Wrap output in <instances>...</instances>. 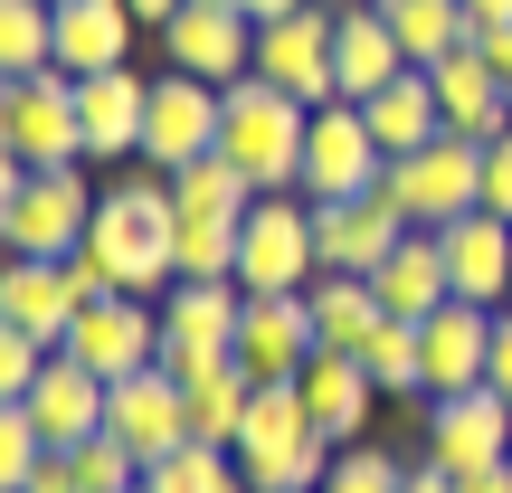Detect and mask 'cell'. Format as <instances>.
Masks as SVG:
<instances>
[{"mask_svg": "<svg viewBox=\"0 0 512 493\" xmlns=\"http://www.w3.org/2000/svg\"><path fill=\"white\" fill-rule=\"evenodd\" d=\"M38 493H86V484H76V475H57V465H48V484H38Z\"/></svg>", "mask_w": 512, "mask_h": 493, "instance_id": "c3c4849f", "label": "cell"}, {"mask_svg": "<svg viewBox=\"0 0 512 493\" xmlns=\"http://www.w3.org/2000/svg\"><path fill=\"white\" fill-rule=\"evenodd\" d=\"M418 351H427V399H456V389H484L494 370V304H437L418 323Z\"/></svg>", "mask_w": 512, "mask_h": 493, "instance_id": "ac0fdd59", "label": "cell"}, {"mask_svg": "<svg viewBox=\"0 0 512 493\" xmlns=\"http://www.w3.org/2000/svg\"><path fill=\"white\" fill-rule=\"evenodd\" d=\"M0 152L10 171H76L86 162V105H76L67 67H38L0 86Z\"/></svg>", "mask_w": 512, "mask_h": 493, "instance_id": "277c9868", "label": "cell"}, {"mask_svg": "<svg viewBox=\"0 0 512 493\" xmlns=\"http://www.w3.org/2000/svg\"><path fill=\"white\" fill-rule=\"evenodd\" d=\"M323 493H408V465L389 456V446H342V456H332V475H323Z\"/></svg>", "mask_w": 512, "mask_h": 493, "instance_id": "f35d334b", "label": "cell"}, {"mask_svg": "<svg viewBox=\"0 0 512 493\" xmlns=\"http://www.w3.org/2000/svg\"><path fill=\"white\" fill-rule=\"evenodd\" d=\"M389 200L408 209V228H456L484 209V143L465 133H437L427 152H399L389 162Z\"/></svg>", "mask_w": 512, "mask_h": 493, "instance_id": "52a82bcc", "label": "cell"}, {"mask_svg": "<svg viewBox=\"0 0 512 493\" xmlns=\"http://www.w3.org/2000/svg\"><path fill=\"white\" fill-rule=\"evenodd\" d=\"M238 313H247V294L238 285H171L162 294V370H219V361H238Z\"/></svg>", "mask_w": 512, "mask_h": 493, "instance_id": "4fadbf2b", "label": "cell"}, {"mask_svg": "<svg viewBox=\"0 0 512 493\" xmlns=\"http://www.w3.org/2000/svg\"><path fill=\"white\" fill-rule=\"evenodd\" d=\"M437 247H446V275H456L465 304H494V313L512 304V219L475 209V219L437 228Z\"/></svg>", "mask_w": 512, "mask_h": 493, "instance_id": "603a6c76", "label": "cell"}, {"mask_svg": "<svg viewBox=\"0 0 512 493\" xmlns=\"http://www.w3.org/2000/svg\"><path fill=\"white\" fill-rule=\"evenodd\" d=\"M484 57H494V76H503V95H512V29H494V38H475Z\"/></svg>", "mask_w": 512, "mask_h": 493, "instance_id": "7bdbcfd3", "label": "cell"}, {"mask_svg": "<svg viewBox=\"0 0 512 493\" xmlns=\"http://www.w3.org/2000/svg\"><path fill=\"white\" fill-rule=\"evenodd\" d=\"M361 124L380 133V152H389V162H399V152H427V143L446 133V114H437V86H427V67H408L399 86H380V95L361 105Z\"/></svg>", "mask_w": 512, "mask_h": 493, "instance_id": "f1b7e54d", "label": "cell"}, {"mask_svg": "<svg viewBox=\"0 0 512 493\" xmlns=\"http://www.w3.org/2000/svg\"><path fill=\"white\" fill-rule=\"evenodd\" d=\"M332 456H342V446L313 427V408H304L294 380L256 389V408H247V427H238V465H247L256 493H323Z\"/></svg>", "mask_w": 512, "mask_h": 493, "instance_id": "3957f363", "label": "cell"}, {"mask_svg": "<svg viewBox=\"0 0 512 493\" xmlns=\"http://www.w3.org/2000/svg\"><path fill=\"white\" fill-rule=\"evenodd\" d=\"M408 238V209L389 190L370 200H313V247H323V275H380Z\"/></svg>", "mask_w": 512, "mask_h": 493, "instance_id": "9a60e30c", "label": "cell"}, {"mask_svg": "<svg viewBox=\"0 0 512 493\" xmlns=\"http://www.w3.org/2000/svg\"><path fill=\"white\" fill-rule=\"evenodd\" d=\"M219 124H228V86H200V76H152V114H143V162L152 171H190L219 152Z\"/></svg>", "mask_w": 512, "mask_h": 493, "instance_id": "30bf717a", "label": "cell"}, {"mask_svg": "<svg viewBox=\"0 0 512 493\" xmlns=\"http://www.w3.org/2000/svg\"><path fill=\"white\" fill-rule=\"evenodd\" d=\"M370 190H389L380 133L361 124V105H313V133H304V200H370Z\"/></svg>", "mask_w": 512, "mask_h": 493, "instance_id": "9c48e42d", "label": "cell"}, {"mask_svg": "<svg viewBox=\"0 0 512 493\" xmlns=\"http://www.w3.org/2000/svg\"><path fill=\"white\" fill-rule=\"evenodd\" d=\"M190 437L200 446H238V427H247V408H256V380L238 361H219V370H190Z\"/></svg>", "mask_w": 512, "mask_h": 493, "instance_id": "4dcf8cb0", "label": "cell"}, {"mask_svg": "<svg viewBox=\"0 0 512 493\" xmlns=\"http://www.w3.org/2000/svg\"><path fill=\"white\" fill-rule=\"evenodd\" d=\"M76 105H86V162H143V114H152V76H133V67L76 76Z\"/></svg>", "mask_w": 512, "mask_h": 493, "instance_id": "d6986e66", "label": "cell"}, {"mask_svg": "<svg viewBox=\"0 0 512 493\" xmlns=\"http://www.w3.org/2000/svg\"><path fill=\"white\" fill-rule=\"evenodd\" d=\"M380 304H389V323H427L437 304H456V275H446V247H437V228H408L399 256H389L380 275Z\"/></svg>", "mask_w": 512, "mask_h": 493, "instance_id": "4316f807", "label": "cell"}, {"mask_svg": "<svg viewBox=\"0 0 512 493\" xmlns=\"http://www.w3.org/2000/svg\"><path fill=\"white\" fill-rule=\"evenodd\" d=\"M408 493H465L456 475H437V465H408Z\"/></svg>", "mask_w": 512, "mask_h": 493, "instance_id": "bcb514c9", "label": "cell"}, {"mask_svg": "<svg viewBox=\"0 0 512 493\" xmlns=\"http://www.w3.org/2000/svg\"><path fill=\"white\" fill-rule=\"evenodd\" d=\"M332 76H342V105H370L380 86L408 76V48H399V29L380 19V0H351V10H342V29H332Z\"/></svg>", "mask_w": 512, "mask_h": 493, "instance_id": "44dd1931", "label": "cell"}, {"mask_svg": "<svg viewBox=\"0 0 512 493\" xmlns=\"http://www.w3.org/2000/svg\"><path fill=\"white\" fill-rule=\"evenodd\" d=\"M332 29H342V10L266 19V29H256V76H266V86H285L294 105H342V76H332Z\"/></svg>", "mask_w": 512, "mask_h": 493, "instance_id": "7c38bea8", "label": "cell"}, {"mask_svg": "<svg viewBox=\"0 0 512 493\" xmlns=\"http://www.w3.org/2000/svg\"><path fill=\"white\" fill-rule=\"evenodd\" d=\"M162 48H171V67L200 76V86H238V76H256V19L228 10V0H190L162 29Z\"/></svg>", "mask_w": 512, "mask_h": 493, "instance_id": "2e32d148", "label": "cell"}, {"mask_svg": "<svg viewBox=\"0 0 512 493\" xmlns=\"http://www.w3.org/2000/svg\"><path fill=\"white\" fill-rule=\"evenodd\" d=\"M465 19H475V38H494V29H512V0H465Z\"/></svg>", "mask_w": 512, "mask_h": 493, "instance_id": "b9f144b4", "label": "cell"}, {"mask_svg": "<svg viewBox=\"0 0 512 493\" xmlns=\"http://www.w3.org/2000/svg\"><path fill=\"white\" fill-rule=\"evenodd\" d=\"M124 10H133V19H152V29H171V19H181L190 0H124Z\"/></svg>", "mask_w": 512, "mask_h": 493, "instance_id": "ee69618b", "label": "cell"}, {"mask_svg": "<svg viewBox=\"0 0 512 493\" xmlns=\"http://www.w3.org/2000/svg\"><path fill=\"white\" fill-rule=\"evenodd\" d=\"M238 228L247 219H181V285H238Z\"/></svg>", "mask_w": 512, "mask_h": 493, "instance_id": "8d00e7d4", "label": "cell"}, {"mask_svg": "<svg viewBox=\"0 0 512 493\" xmlns=\"http://www.w3.org/2000/svg\"><path fill=\"white\" fill-rule=\"evenodd\" d=\"M304 408H313V427H323L332 446H361V427H370V408H380V380H370L351 351H313L304 361Z\"/></svg>", "mask_w": 512, "mask_h": 493, "instance_id": "d4e9b609", "label": "cell"}, {"mask_svg": "<svg viewBox=\"0 0 512 493\" xmlns=\"http://www.w3.org/2000/svg\"><path fill=\"white\" fill-rule=\"evenodd\" d=\"M0 67L10 76L57 67V0H0Z\"/></svg>", "mask_w": 512, "mask_h": 493, "instance_id": "836d02e7", "label": "cell"}, {"mask_svg": "<svg viewBox=\"0 0 512 493\" xmlns=\"http://www.w3.org/2000/svg\"><path fill=\"white\" fill-rule=\"evenodd\" d=\"M228 10H238V0H228Z\"/></svg>", "mask_w": 512, "mask_h": 493, "instance_id": "f907efd6", "label": "cell"}, {"mask_svg": "<svg viewBox=\"0 0 512 493\" xmlns=\"http://www.w3.org/2000/svg\"><path fill=\"white\" fill-rule=\"evenodd\" d=\"M361 370L380 380V399H418V408H427V351H418V323H389L380 342L361 351Z\"/></svg>", "mask_w": 512, "mask_h": 493, "instance_id": "e575fe53", "label": "cell"}, {"mask_svg": "<svg viewBox=\"0 0 512 493\" xmlns=\"http://www.w3.org/2000/svg\"><path fill=\"white\" fill-rule=\"evenodd\" d=\"M380 19L399 29L408 67H437V57L475 48V19H465V0H380Z\"/></svg>", "mask_w": 512, "mask_h": 493, "instance_id": "f546056e", "label": "cell"}, {"mask_svg": "<svg viewBox=\"0 0 512 493\" xmlns=\"http://www.w3.org/2000/svg\"><path fill=\"white\" fill-rule=\"evenodd\" d=\"M105 427L143 456V475H152L162 456H181V446H190V389H181V370L152 361V370H133V380H114Z\"/></svg>", "mask_w": 512, "mask_h": 493, "instance_id": "5bb4252c", "label": "cell"}, {"mask_svg": "<svg viewBox=\"0 0 512 493\" xmlns=\"http://www.w3.org/2000/svg\"><path fill=\"white\" fill-rule=\"evenodd\" d=\"M171 200H181V219H247V209H256V181L228 162V152H209V162L171 171Z\"/></svg>", "mask_w": 512, "mask_h": 493, "instance_id": "1f68e13d", "label": "cell"}, {"mask_svg": "<svg viewBox=\"0 0 512 493\" xmlns=\"http://www.w3.org/2000/svg\"><path fill=\"white\" fill-rule=\"evenodd\" d=\"M418 465H437V475H456V484L512 465V399H503V389H456V399H427Z\"/></svg>", "mask_w": 512, "mask_h": 493, "instance_id": "ba28073f", "label": "cell"}, {"mask_svg": "<svg viewBox=\"0 0 512 493\" xmlns=\"http://www.w3.org/2000/svg\"><path fill=\"white\" fill-rule=\"evenodd\" d=\"M304 133H313V105H294L285 86H266V76H238V86H228L219 152L256 181V200H275V190H304Z\"/></svg>", "mask_w": 512, "mask_h": 493, "instance_id": "7a4b0ae2", "label": "cell"}, {"mask_svg": "<svg viewBox=\"0 0 512 493\" xmlns=\"http://www.w3.org/2000/svg\"><path fill=\"white\" fill-rule=\"evenodd\" d=\"M67 361H86L95 380H133L162 361V304L152 294H105L67 323Z\"/></svg>", "mask_w": 512, "mask_h": 493, "instance_id": "8fae6325", "label": "cell"}, {"mask_svg": "<svg viewBox=\"0 0 512 493\" xmlns=\"http://www.w3.org/2000/svg\"><path fill=\"white\" fill-rule=\"evenodd\" d=\"M133 493H152V484H133Z\"/></svg>", "mask_w": 512, "mask_h": 493, "instance_id": "681fc988", "label": "cell"}, {"mask_svg": "<svg viewBox=\"0 0 512 493\" xmlns=\"http://www.w3.org/2000/svg\"><path fill=\"white\" fill-rule=\"evenodd\" d=\"M48 465H57V446L38 437V418L19 399H0V484H10V493H38V484H48Z\"/></svg>", "mask_w": 512, "mask_h": 493, "instance_id": "d590c367", "label": "cell"}, {"mask_svg": "<svg viewBox=\"0 0 512 493\" xmlns=\"http://www.w3.org/2000/svg\"><path fill=\"white\" fill-rule=\"evenodd\" d=\"M238 10L256 19V29H266V19H294V10H313V0H238Z\"/></svg>", "mask_w": 512, "mask_h": 493, "instance_id": "f6af8a7d", "label": "cell"}, {"mask_svg": "<svg viewBox=\"0 0 512 493\" xmlns=\"http://www.w3.org/2000/svg\"><path fill=\"white\" fill-rule=\"evenodd\" d=\"M57 475H76L86 493H133V484H143V456H133V446H124V437L105 427V437L67 446V456H57Z\"/></svg>", "mask_w": 512, "mask_h": 493, "instance_id": "74e56055", "label": "cell"}, {"mask_svg": "<svg viewBox=\"0 0 512 493\" xmlns=\"http://www.w3.org/2000/svg\"><path fill=\"white\" fill-rule=\"evenodd\" d=\"M313 294H247V313H238V370L256 389H275V380H304V361H313Z\"/></svg>", "mask_w": 512, "mask_h": 493, "instance_id": "e0dca14e", "label": "cell"}, {"mask_svg": "<svg viewBox=\"0 0 512 493\" xmlns=\"http://www.w3.org/2000/svg\"><path fill=\"white\" fill-rule=\"evenodd\" d=\"M86 247L114 275V294H171L181 285V200H171V171H124L95 200Z\"/></svg>", "mask_w": 512, "mask_h": 493, "instance_id": "6da1fadb", "label": "cell"}, {"mask_svg": "<svg viewBox=\"0 0 512 493\" xmlns=\"http://www.w3.org/2000/svg\"><path fill=\"white\" fill-rule=\"evenodd\" d=\"M143 484H152V493H256L247 465H238V446H200V437H190L181 456H162Z\"/></svg>", "mask_w": 512, "mask_h": 493, "instance_id": "d6a6232c", "label": "cell"}, {"mask_svg": "<svg viewBox=\"0 0 512 493\" xmlns=\"http://www.w3.org/2000/svg\"><path fill=\"white\" fill-rule=\"evenodd\" d=\"M380 332H389V304H380L370 275H313V342L323 351H351L361 361Z\"/></svg>", "mask_w": 512, "mask_h": 493, "instance_id": "83f0119b", "label": "cell"}, {"mask_svg": "<svg viewBox=\"0 0 512 493\" xmlns=\"http://www.w3.org/2000/svg\"><path fill=\"white\" fill-rule=\"evenodd\" d=\"M95 200L86 171H0V247L10 256H76L95 228Z\"/></svg>", "mask_w": 512, "mask_h": 493, "instance_id": "5b68a950", "label": "cell"}, {"mask_svg": "<svg viewBox=\"0 0 512 493\" xmlns=\"http://www.w3.org/2000/svg\"><path fill=\"white\" fill-rule=\"evenodd\" d=\"M105 399H114V380H95L86 361H67V351H57V361H48V380H38L19 408H29V418H38V437L67 456V446L105 437Z\"/></svg>", "mask_w": 512, "mask_h": 493, "instance_id": "7402d4cb", "label": "cell"}, {"mask_svg": "<svg viewBox=\"0 0 512 493\" xmlns=\"http://www.w3.org/2000/svg\"><path fill=\"white\" fill-rule=\"evenodd\" d=\"M427 86H437L446 133H465V143H494V133H512V95H503V76H494V57H484V48L437 57V67H427Z\"/></svg>", "mask_w": 512, "mask_h": 493, "instance_id": "ffe728a7", "label": "cell"}, {"mask_svg": "<svg viewBox=\"0 0 512 493\" xmlns=\"http://www.w3.org/2000/svg\"><path fill=\"white\" fill-rule=\"evenodd\" d=\"M133 29H143V19H133L124 0H57V67L67 76L133 67Z\"/></svg>", "mask_w": 512, "mask_h": 493, "instance_id": "484cf974", "label": "cell"}, {"mask_svg": "<svg viewBox=\"0 0 512 493\" xmlns=\"http://www.w3.org/2000/svg\"><path fill=\"white\" fill-rule=\"evenodd\" d=\"M465 493H512V465H494V475H465Z\"/></svg>", "mask_w": 512, "mask_h": 493, "instance_id": "7dc6e473", "label": "cell"}, {"mask_svg": "<svg viewBox=\"0 0 512 493\" xmlns=\"http://www.w3.org/2000/svg\"><path fill=\"white\" fill-rule=\"evenodd\" d=\"M484 209H494V219H512V133H494V143H484Z\"/></svg>", "mask_w": 512, "mask_h": 493, "instance_id": "ab89813d", "label": "cell"}, {"mask_svg": "<svg viewBox=\"0 0 512 493\" xmlns=\"http://www.w3.org/2000/svg\"><path fill=\"white\" fill-rule=\"evenodd\" d=\"M484 389H503V399H512V304L494 313V370H484Z\"/></svg>", "mask_w": 512, "mask_h": 493, "instance_id": "60d3db41", "label": "cell"}, {"mask_svg": "<svg viewBox=\"0 0 512 493\" xmlns=\"http://www.w3.org/2000/svg\"><path fill=\"white\" fill-rule=\"evenodd\" d=\"M76 313H86V304H76V285H67L57 256H10V275H0V323H10V332H38V342L67 351Z\"/></svg>", "mask_w": 512, "mask_h": 493, "instance_id": "cb8c5ba5", "label": "cell"}, {"mask_svg": "<svg viewBox=\"0 0 512 493\" xmlns=\"http://www.w3.org/2000/svg\"><path fill=\"white\" fill-rule=\"evenodd\" d=\"M313 275H323L313 200H294V190L256 200L247 228H238V294H313Z\"/></svg>", "mask_w": 512, "mask_h": 493, "instance_id": "8992f818", "label": "cell"}]
</instances>
